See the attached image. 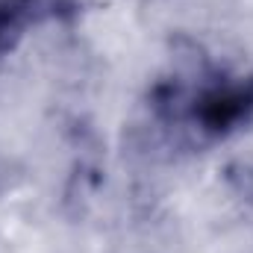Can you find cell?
<instances>
[{
  "label": "cell",
  "mask_w": 253,
  "mask_h": 253,
  "mask_svg": "<svg viewBox=\"0 0 253 253\" xmlns=\"http://www.w3.org/2000/svg\"><path fill=\"white\" fill-rule=\"evenodd\" d=\"M59 12V0H0V56L12 53L30 30Z\"/></svg>",
  "instance_id": "7a4b0ae2"
},
{
  "label": "cell",
  "mask_w": 253,
  "mask_h": 253,
  "mask_svg": "<svg viewBox=\"0 0 253 253\" xmlns=\"http://www.w3.org/2000/svg\"><path fill=\"white\" fill-rule=\"evenodd\" d=\"M191 118L206 132H230L253 121V77L239 83H218L191 100Z\"/></svg>",
  "instance_id": "6da1fadb"
}]
</instances>
